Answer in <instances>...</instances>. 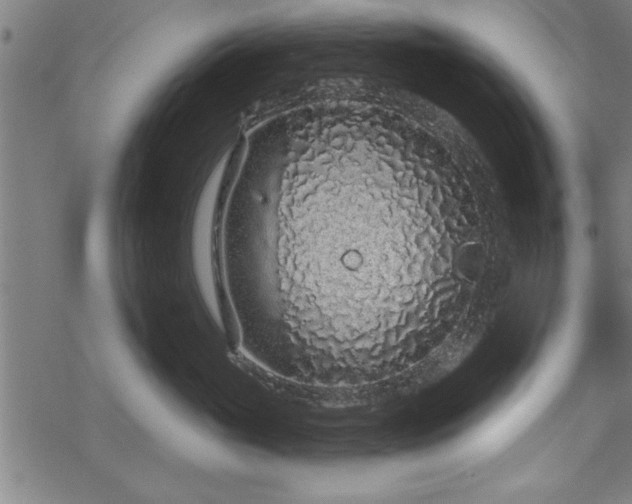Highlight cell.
<instances>
[{
	"label": "cell",
	"mask_w": 632,
	"mask_h": 504,
	"mask_svg": "<svg viewBox=\"0 0 632 504\" xmlns=\"http://www.w3.org/2000/svg\"><path fill=\"white\" fill-rule=\"evenodd\" d=\"M238 163L239 162L235 159H230L229 161L225 180L222 183L217 199L210 238L212 281L226 343L229 348H237L240 346V329L229 297L225 278L223 261V215L231 180H233V175Z\"/></svg>",
	"instance_id": "6da1fadb"
}]
</instances>
